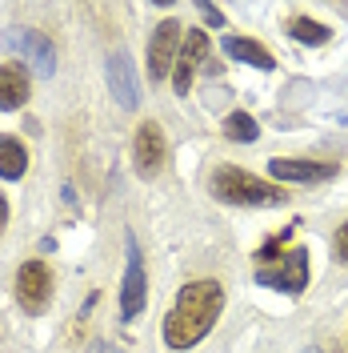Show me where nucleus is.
Returning a JSON list of instances; mask_svg holds the SVG:
<instances>
[{
    "instance_id": "aec40b11",
    "label": "nucleus",
    "mask_w": 348,
    "mask_h": 353,
    "mask_svg": "<svg viewBox=\"0 0 348 353\" xmlns=\"http://www.w3.org/2000/svg\"><path fill=\"white\" fill-rule=\"evenodd\" d=\"M92 353H116L112 345H92Z\"/></svg>"
},
{
    "instance_id": "39448f33",
    "label": "nucleus",
    "mask_w": 348,
    "mask_h": 353,
    "mask_svg": "<svg viewBox=\"0 0 348 353\" xmlns=\"http://www.w3.org/2000/svg\"><path fill=\"white\" fill-rule=\"evenodd\" d=\"M180 32H184V24H180V21H160V24H156L153 41H149V77H153L156 85L173 77L176 52H180V44H184Z\"/></svg>"
},
{
    "instance_id": "7ed1b4c3",
    "label": "nucleus",
    "mask_w": 348,
    "mask_h": 353,
    "mask_svg": "<svg viewBox=\"0 0 348 353\" xmlns=\"http://www.w3.org/2000/svg\"><path fill=\"white\" fill-rule=\"evenodd\" d=\"M257 285L281 289V293H305L308 285V249H288L276 265H261L257 269Z\"/></svg>"
},
{
    "instance_id": "2eb2a0df",
    "label": "nucleus",
    "mask_w": 348,
    "mask_h": 353,
    "mask_svg": "<svg viewBox=\"0 0 348 353\" xmlns=\"http://www.w3.org/2000/svg\"><path fill=\"white\" fill-rule=\"evenodd\" d=\"M220 129H224V137H228V141H237V145H252V141L261 137V125H257L248 112H228Z\"/></svg>"
},
{
    "instance_id": "20e7f679",
    "label": "nucleus",
    "mask_w": 348,
    "mask_h": 353,
    "mask_svg": "<svg viewBox=\"0 0 348 353\" xmlns=\"http://www.w3.org/2000/svg\"><path fill=\"white\" fill-rule=\"evenodd\" d=\"M17 301L28 317H41L52 301V269L44 261H24L17 269Z\"/></svg>"
},
{
    "instance_id": "1a4fd4ad",
    "label": "nucleus",
    "mask_w": 348,
    "mask_h": 353,
    "mask_svg": "<svg viewBox=\"0 0 348 353\" xmlns=\"http://www.w3.org/2000/svg\"><path fill=\"white\" fill-rule=\"evenodd\" d=\"M208 57V32L204 28H188V37L180 44V52H176V65H173V88L180 97H188V88H193V77L200 61Z\"/></svg>"
},
{
    "instance_id": "0eeeda50",
    "label": "nucleus",
    "mask_w": 348,
    "mask_h": 353,
    "mask_svg": "<svg viewBox=\"0 0 348 353\" xmlns=\"http://www.w3.org/2000/svg\"><path fill=\"white\" fill-rule=\"evenodd\" d=\"M149 301V273H144V253L136 237L129 233V265H124V281H120V313L140 317V309Z\"/></svg>"
},
{
    "instance_id": "412c9836",
    "label": "nucleus",
    "mask_w": 348,
    "mask_h": 353,
    "mask_svg": "<svg viewBox=\"0 0 348 353\" xmlns=\"http://www.w3.org/2000/svg\"><path fill=\"white\" fill-rule=\"evenodd\" d=\"M305 353H320V350H305Z\"/></svg>"
},
{
    "instance_id": "f3484780",
    "label": "nucleus",
    "mask_w": 348,
    "mask_h": 353,
    "mask_svg": "<svg viewBox=\"0 0 348 353\" xmlns=\"http://www.w3.org/2000/svg\"><path fill=\"white\" fill-rule=\"evenodd\" d=\"M332 257L340 265H348V221L336 229V237H332Z\"/></svg>"
},
{
    "instance_id": "423d86ee",
    "label": "nucleus",
    "mask_w": 348,
    "mask_h": 353,
    "mask_svg": "<svg viewBox=\"0 0 348 353\" xmlns=\"http://www.w3.org/2000/svg\"><path fill=\"white\" fill-rule=\"evenodd\" d=\"M4 44L12 52H21L41 77H52L56 72V44L48 41L41 28H12V32H4Z\"/></svg>"
},
{
    "instance_id": "dca6fc26",
    "label": "nucleus",
    "mask_w": 348,
    "mask_h": 353,
    "mask_svg": "<svg viewBox=\"0 0 348 353\" xmlns=\"http://www.w3.org/2000/svg\"><path fill=\"white\" fill-rule=\"evenodd\" d=\"M288 37L301 41V44H325L332 32H328L320 21H312V17H292V21H288Z\"/></svg>"
},
{
    "instance_id": "6ab92c4d",
    "label": "nucleus",
    "mask_w": 348,
    "mask_h": 353,
    "mask_svg": "<svg viewBox=\"0 0 348 353\" xmlns=\"http://www.w3.org/2000/svg\"><path fill=\"white\" fill-rule=\"evenodd\" d=\"M4 225H8V201L0 197V233H4Z\"/></svg>"
},
{
    "instance_id": "9d476101",
    "label": "nucleus",
    "mask_w": 348,
    "mask_h": 353,
    "mask_svg": "<svg viewBox=\"0 0 348 353\" xmlns=\"http://www.w3.org/2000/svg\"><path fill=\"white\" fill-rule=\"evenodd\" d=\"M272 181H296V185H316V181H332L340 173L332 161H292V157H272L268 161Z\"/></svg>"
},
{
    "instance_id": "ddd939ff",
    "label": "nucleus",
    "mask_w": 348,
    "mask_h": 353,
    "mask_svg": "<svg viewBox=\"0 0 348 353\" xmlns=\"http://www.w3.org/2000/svg\"><path fill=\"white\" fill-rule=\"evenodd\" d=\"M232 61H244V65H252V68H276V61H272V52L264 48L261 41H248V37H224V44H220Z\"/></svg>"
},
{
    "instance_id": "4468645a",
    "label": "nucleus",
    "mask_w": 348,
    "mask_h": 353,
    "mask_svg": "<svg viewBox=\"0 0 348 353\" xmlns=\"http://www.w3.org/2000/svg\"><path fill=\"white\" fill-rule=\"evenodd\" d=\"M28 169V153L17 137H0V176L4 181H21Z\"/></svg>"
},
{
    "instance_id": "a211bd4d",
    "label": "nucleus",
    "mask_w": 348,
    "mask_h": 353,
    "mask_svg": "<svg viewBox=\"0 0 348 353\" xmlns=\"http://www.w3.org/2000/svg\"><path fill=\"white\" fill-rule=\"evenodd\" d=\"M196 8H200V17L213 24V28H224V12H220L217 4H196Z\"/></svg>"
},
{
    "instance_id": "9b49d317",
    "label": "nucleus",
    "mask_w": 348,
    "mask_h": 353,
    "mask_svg": "<svg viewBox=\"0 0 348 353\" xmlns=\"http://www.w3.org/2000/svg\"><path fill=\"white\" fill-rule=\"evenodd\" d=\"M109 88L120 109H136L140 105V81H136V68H132L129 52H112L109 57Z\"/></svg>"
},
{
    "instance_id": "f257e3e1",
    "label": "nucleus",
    "mask_w": 348,
    "mask_h": 353,
    "mask_svg": "<svg viewBox=\"0 0 348 353\" xmlns=\"http://www.w3.org/2000/svg\"><path fill=\"white\" fill-rule=\"evenodd\" d=\"M220 309H224V285L204 277V281H188L176 293L173 313L164 317V341L168 350H193L200 345L213 325H217Z\"/></svg>"
},
{
    "instance_id": "6e6552de",
    "label": "nucleus",
    "mask_w": 348,
    "mask_h": 353,
    "mask_svg": "<svg viewBox=\"0 0 348 353\" xmlns=\"http://www.w3.org/2000/svg\"><path fill=\"white\" fill-rule=\"evenodd\" d=\"M164 157H168V141H164L160 125L156 121H144L136 129V141H132V165H136V173L144 176V181H153L164 169Z\"/></svg>"
},
{
    "instance_id": "f03ea898",
    "label": "nucleus",
    "mask_w": 348,
    "mask_h": 353,
    "mask_svg": "<svg viewBox=\"0 0 348 353\" xmlns=\"http://www.w3.org/2000/svg\"><path fill=\"white\" fill-rule=\"evenodd\" d=\"M213 197L228 201V205H252V209H272V205H284L288 201V189L264 181V176H252L237 169V165H220L213 173Z\"/></svg>"
},
{
    "instance_id": "f8f14e48",
    "label": "nucleus",
    "mask_w": 348,
    "mask_h": 353,
    "mask_svg": "<svg viewBox=\"0 0 348 353\" xmlns=\"http://www.w3.org/2000/svg\"><path fill=\"white\" fill-rule=\"evenodd\" d=\"M28 105V72L21 65H0V109L12 112Z\"/></svg>"
}]
</instances>
